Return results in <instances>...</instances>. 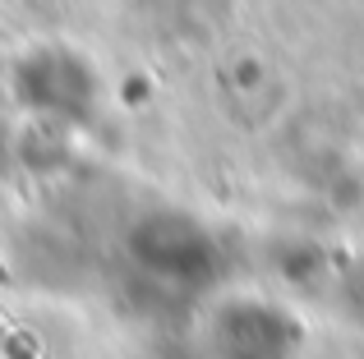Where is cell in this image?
I'll list each match as a JSON object with an SVG mask.
<instances>
[{
  "instance_id": "6da1fadb",
  "label": "cell",
  "mask_w": 364,
  "mask_h": 359,
  "mask_svg": "<svg viewBox=\"0 0 364 359\" xmlns=\"http://www.w3.org/2000/svg\"><path fill=\"white\" fill-rule=\"evenodd\" d=\"M134 272L176 295H203L222 277V244L203 221L185 212H148L124 235Z\"/></svg>"
},
{
  "instance_id": "7a4b0ae2",
  "label": "cell",
  "mask_w": 364,
  "mask_h": 359,
  "mask_svg": "<svg viewBox=\"0 0 364 359\" xmlns=\"http://www.w3.org/2000/svg\"><path fill=\"white\" fill-rule=\"evenodd\" d=\"M300 318L272 299L235 295L213 309V323H208V355L213 359H300Z\"/></svg>"
},
{
  "instance_id": "3957f363",
  "label": "cell",
  "mask_w": 364,
  "mask_h": 359,
  "mask_svg": "<svg viewBox=\"0 0 364 359\" xmlns=\"http://www.w3.org/2000/svg\"><path fill=\"white\" fill-rule=\"evenodd\" d=\"M14 97L23 111L55 125H83L97 106V74L83 65V55L42 46L14 65Z\"/></svg>"
}]
</instances>
